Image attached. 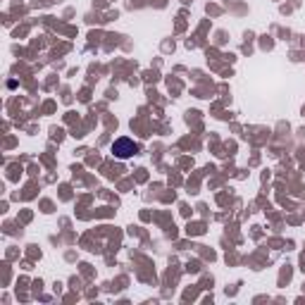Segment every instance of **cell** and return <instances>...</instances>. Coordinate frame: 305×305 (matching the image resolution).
<instances>
[{
    "label": "cell",
    "mask_w": 305,
    "mask_h": 305,
    "mask_svg": "<svg viewBox=\"0 0 305 305\" xmlns=\"http://www.w3.org/2000/svg\"><path fill=\"white\" fill-rule=\"evenodd\" d=\"M112 153L117 155V158H129L136 153V143L129 141V138H120V141H115V146H112Z\"/></svg>",
    "instance_id": "obj_1"
}]
</instances>
